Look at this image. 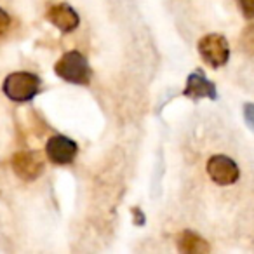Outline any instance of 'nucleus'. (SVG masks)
Returning <instances> with one entry per match:
<instances>
[{
    "label": "nucleus",
    "mask_w": 254,
    "mask_h": 254,
    "mask_svg": "<svg viewBox=\"0 0 254 254\" xmlns=\"http://www.w3.org/2000/svg\"><path fill=\"white\" fill-rule=\"evenodd\" d=\"M40 78L32 71H14L7 75L4 80L5 96L14 103H26L32 101L40 91Z\"/></svg>",
    "instance_id": "obj_1"
},
{
    "label": "nucleus",
    "mask_w": 254,
    "mask_h": 254,
    "mask_svg": "<svg viewBox=\"0 0 254 254\" xmlns=\"http://www.w3.org/2000/svg\"><path fill=\"white\" fill-rule=\"evenodd\" d=\"M54 71L58 77L70 84L85 85L91 80V66L84 54L78 51H68L66 54H63L54 64Z\"/></svg>",
    "instance_id": "obj_2"
},
{
    "label": "nucleus",
    "mask_w": 254,
    "mask_h": 254,
    "mask_svg": "<svg viewBox=\"0 0 254 254\" xmlns=\"http://www.w3.org/2000/svg\"><path fill=\"white\" fill-rule=\"evenodd\" d=\"M198 54L211 68H219L228 63L230 46L228 40L219 33H209L198 40Z\"/></svg>",
    "instance_id": "obj_3"
},
{
    "label": "nucleus",
    "mask_w": 254,
    "mask_h": 254,
    "mask_svg": "<svg viewBox=\"0 0 254 254\" xmlns=\"http://www.w3.org/2000/svg\"><path fill=\"white\" fill-rule=\"evenodd\" d=\"M11 167L23 181H33L44 173V159L40 152H18L12 155Z\"/></svg>",
    "instance_id": "obj_4"
},
{
    "label": "nucleus",
    "mask_w": 254,
    "mask_h": 254,
    "mask_svg": "<svg viewBox=\"0 0 254 254\" xmlns=\"http://www.w3.org/2000/svg\"><path fill=\"white\" fill-rule=\"evenodd\" d=\"M207 174L216 185L228 187L233 185L240 176L239 166L226 155H212L207 160Z\"/></svg>",
    "instance_id": "obj_5"
},
{
    "label": "nucleus",
    "mask_w": 254,
    "mask_h": 254,
    "mask_svg": "<svg viewBox=\"0 0 254 254\" xmlns=\"http://www.w3.org/2000/svg\"><path fill=\"white\" fill-rule=\"evenodd\" d=\"M77 143L66 136H53L46 145V155L56 166L71 164L77 157Z\"/></svg>",
    "instance_id": "obj_6"
},
{
    "label": "nucleus",
    "mask_w": 254,
    "mask_h": 254,
    "mask_svg": "<svg viewBox=\"0 0 254 254\" xmlns=\"http://www.w3.org/2000/svg\"><path fill=\"white\" fill-rule=\"evenodd\" d=\"M183 96L197 101V99H200V98L216 99L218 98V92H216V85L212 84L200 70H195L188 75L187 87H185V91H183Z\"/></svg>",
    "instance_id": "obj_7"
},
{
    "label": "nucleus",
    "mask_w": 254,
    "mask_h": 254,
    "mask_svg": "<svg viewBox=\"0 0 254 254\" xmlns=\"http://www.w3.org/2000/svg\"><path fill=\"white\" fill-rule=\"evenodd\" d=\"M47 21L53 23L58 30H61L63 33H70L73 32L75 28L80 23V18L78 14L70 7L68 4H54L47 9L46 14Z\"/></svg>",
    "instance_id": "obj_8"
},
{
    "label": "nucleus",
    "mask_w": 254,
    "mask_h": 254,
    "mask_svg": "<svg viewBox=\"0 0 254 254\" xmlns=\"http://www.w3.org/2000/svg\"><path fill=\"white\" fill-rule=\"evenodd\" d=\"M178 249L185 254H205L211 251V246L198 233L185 230L178 237Z\"/></svg>",
    "instance_id": "obj_9"
},
{
    "label": "nucleus",
    "mask_w": 254,
    "mask_h": 254,
    "mask_svg": "<svg viewBox=\"0 0 254 254\" xmlns=\"http://www.w3.org/2000/svg\"><path fill=\"white\" fill-rule=\"evenodd\" d=\"M242 46L246 51L254 53V26L246 28V32H244V35H242Z\"/></svg>",
    "instance_id": "obj_10"
},
{
    "label": "nucleus",
    "mask_w": 254,
    "mask_h": 254,
    "mask_svg": "<svg viewBox=\"0 0 254 254\" xmlns=\"http://www.w3.org/2000/svg\"><path fill=\"white\" fill-rule=\"evenodd\" d=\"M237 4L247 19H254V0H237Z\"/></svg>",
    "instance_id": "obj_11"
},
{
    "label": "nucleus",
    "mask_w": 254,
    "mask_h": 254,
    "mask_svg": "<svg viewBox=\"0 0 254 254\" xmlns=\"http://www.w3.org/2000/svg\"><path fill=\"white\" fill-rule=\"evenodd\" d=\"M9 26H11V18H9V14L4 11V9L0 7V37L7 32Z\"/></svg>",
    "instance_id": "obj_12"
},
{
    "label": "nucleus",
    "mask_w": 254,
    "mask_h": 254,
    "mask_svg": "<svg viewBox=\"0 0 254 254\" xmlns=\"http://www.w3.org/2000/svg\"><path fill=\"white\" fill-rule=\"evenodd\" d=\"M244 117H246V122L254 129V105L247 103V105L244 106Z\"/></svg>",
    "instance_id": "obj_13"
}]
</instances>
